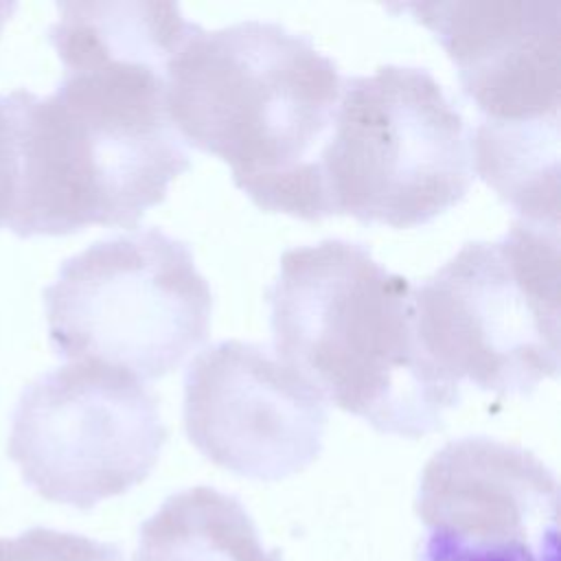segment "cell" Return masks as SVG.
Returning a JSON list of instances; mask_svg holds the SVG:
<instances>
[{"label": "cell", "instance_id": "obj_1", "mask_svg": "<svg viewBox=\"0 0 561 561\" xmlns=\"http://www.w3.org/2000/svg\"><path fill=\"white\" fill-rule=\"evenodd\" d=\"M48 28L64 77L15 90L18 237L136 228L191 167L167 114V68L195 31L178 2H59Z\"/></svg>", "mask_w": 561, "mask_h": 561}, {"label": "cell", "instance_id": "obj_2", "mask_svg": "<svg viewBox=\"0 0 561 561\" xmlns=\"http://www.w3.org/2000/svg\"><path fill=\"white\" fill-rule=\"evenodd\" d=\"M342 83L309 35L241 20L188 35L169 61L164 101L180 138L219 156L256 206L318 221V164Z\"/></svg>", "mask_w": 561, "mask_h": 561}, {"label": "cell", "instance_id": "obj_3", "mask_svg": "<svg viewBox=\"0 0 561 561\" xmlns=\"http://www.w3.org/2000/svg\"><path fill=\"white\" fill-rule=\"evenodd\" d=\"M265 300L274 353L377 432L432 434L460 403V383L421 344L414 283L364 243L322 239L285 250Z\"/></svg>", "mask_w": 561, "mask_h": 561}, {"label": "cell", "instance_id": "obj_4", "mask_svg": "<svg viewBox=\"0 0 561 561\" xmlns=\"http://www.w3.org/2000/svg\"><path fill=\"white\" fill-rule=\"evenodd\" d=\"M440 42L480 121L471 164L519 219L559 226L557 0L399 2Z\"/></svg>", "mask_w": 561, "mask_h": 561}, {"label": "cell", "instance_id": "obj_5", "mask_svg": "<svg viewBox=\"0 0 561 561\" xmlns=\"http://www.w3.org/2000/svg\"><path fill=\"white\" fill-rule=\"evenodd\" d=\"M318 178L324 217L423 226L471 188V129L427 68L386 64L351 75Z\"/></svg>", "mask_w": 561, "mask_h": 561}, {"label": "cell", "instance_id": "obj_6", "mask_svg": "<svg viewBox=\"0 0 561 561\" xmlns=\"http://www.w3.org/2000/svg\"><path fill=\"white\" fill-rule=\"evenodd\" d=\"M419 337L443 375L497 397L559 373V226L517 219L414 285Z\"/></svg>", "mask_w": 561, "mask_h": 561}, {"label": "cell", "instance_id": "obj_7", "mask_svg": "<svg viewBox=\"0 0 561 561\" xmlns=\"http://www.w3.org/2000/svg\"><path fill=\"white\" fill-rule=\"evenodd\" d=\"M44 305L59 357L96 359L145 381L206 342L213 291L186 241L136 226L68 256Z\"/></svg>", "mask_w": 561, "mask_h": 561}, {"label": "cell", "instance_id": "obj_8", "mask_svg": "<svg viewBox=\"0 0 561 561\" xmlns=\"http://www.w3.org/2000/svg\"><path fill=\"white\" fill-rule=\"evenodd\" d=\"M167 443L158 397L136 375L72 359L28 381L9 456L44 500L81 511L140 484Z\"/></svg>", "mask_w": 561, "mask_h": 561}, {"label": "cell", "instance_id": "obj_9", "mask_svg": "<svg viewBox=\"0 0 561 561\" xmlns=\"http://www.w3.org/2000/svg\"><path fill=\"white\" fill-rule=\"evenodd\" d=\"M419 561H559V482L530 449L460 436L425 462Z\"/></svg>", "mask_w": 561, "mask_h": 561}, {"label": "cell", "instance_id": "obj_10", "mask_svg": "<svg viewBox=\"0 0 561 561\" xmlns=\"http://www.w3.org/2000/svg\"><path fill=\"white\" fill-rule=\"evenodd\" d=\"M329 410L322 394L274 351L245 340L202 348L184 375V430L215 465L274 482L322 451Z\"/></svg>", "mask_w": 561, "mask_h": 561}, {"label": "cell", "instance_id": "obj_11", "mask_svg": "<svg viewBox=\"0 0 561 561\" xmlns=\"http://www.w3.org/2000/svg\"><path fill=\"white\" fill-rule=\"evenodd\" d=\"M134 561H283L265 550L245 506L215 486L169 495L140 524Z\"/></svg>", "mask_w": 561, "mask_h": 561}, {"label": "cell", "instance_id": "obj_12", "mask_svg": "<svg viewBox=\"0 0 561 561\" xmlns=\"http://www.w3.org/2000/svg\"><path fill=\"white\" fill-rule=\"evenodd\" d=\"M121 554L114 543L44 526L0 537V561H114Z\"/></svg>", "mask_w": 561, "mask_h": 561}, {"label": "cell", "instance_id": "obj_13", "mask_svg": "<svg viewBox=\"0 0 561 561\" xmlns=\"http://www.w3.org/2000/svg\"><path fill=\"white\" fill-rule=\"evenodd\" d=\"M20 184L18 147V101L15 90L0 94V228H9L15 217Z\"/></svg>", "mask_w": 561, "mask_h": 561}, {"label": "cell", "instance_id": "obj_14", "mask_svg": "<svg viewBox=\"0 0 561 561\" xmlns=\"http://www.w3.org/2000/svg\"><path fill=\"white\" fill-rule=\"evenodd\" d=\"M116 561H125V557H118V559H116Z\"/></svg>", "mask_w": 561, "mask_h": 561}]
</instances>
